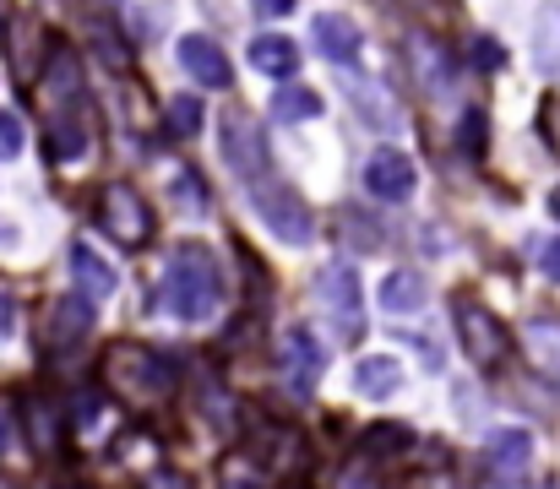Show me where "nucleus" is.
I'll return each instance as SVG.
<instances>
[{
	"instance_id": "nucleus-1",
	"label": "nucleus",
	"mask_w": 560,
	"mask_h": 489,
	"mask_svg": "<svg viewBox=\"0 0 560 489\" xmlns=\"http://www.w3.org/2000/svg\"><path fill=\"white\" fill-rule=\"evenodd\" d=\"M104 381L126 408H159L175 392V359L170 353H148L137 342H115L104 353Z\"/></svg>"
},
{
	"instance_id": "nucleus-2",
	"label": "nucleus",
	"mask_w": 560,
	"mask_h": 489,
	"mask_svg": "<svg viewBox=\"0 0 560 489\" xmlns=\"http://www.w3.org/2000/svg\"><path fill=\"white\" fill-rule=\"evenodd\" d=\"M218 300H223V278H218L207 245H190V240L175 245L170 251V267H164V305H170V316L207 322L218 311Z\"/></svg>"
},
{
	"instance_id": "nucleus-3",
	"label": "nucleus",
	"mask_w": 560,
	"mask_h": 489,
	"mask_svg": "<svg viewBox=\"0 0 560 489\" xmlns=\"http://www.w3.org/2000/svg\"><path fill=\"white\" fill-rule=\"evenodd\" d=\"M245 196H250V207H256V218L278 234V240H289V245H311L316 240V223H311V207L294 196V185L272 168L267 179H256V185H245Z\"/></svg>"
},
{
	"instance_id": "nucleus-4",
	"label": "nucleus",
	"mask_w": 560,
	"mask_h": 489,
	"mask_svg": "<svg viewBox=\"0 0 560 489\" xmlns=\"http://www.w3.org/2000/svg\"><path fill=\"white\" fill-rule=\"evenodd\" d=\"M218 153L229 163V174L245 179V185H256V179L272 174V148H267L261 126H256L245 109H234V104L218 115Z\"/></svg>"
},
{
	"instance_id": "nucleus-5",
	"label": "nucleus",
	"mask_w": 560,
	"mask_h": 489,
	"mask_svg": "<svg viewBox=\"0 0 560 489\" xmlns=\"http://www.w3.org/2000/svg\"><path fill=\"white\" fill-rule=\"evenodd\" d=\"M98 229L109 240H120L126 251H142L153 240V207H148V196L137 185H126V179L104 185L98 190Z\"/></svg>"
},
{
	"instance_id": "nucleus-6",
	"label": "nucleus",
	"mask_w": 560,
	"mask_h": 489,
	"mask_svg": "<svg viewBox=\"0 0 560 489\" xmlns=\"http://www.w3.org/2000/svg\"><path fill=\"white\" fill-rule=\"evenodd\" d=\"M452 316H457V342H463L468 364L495 370V364L512 353V331L501 326V316H490L479 300H457V305H452Z\"/></svg>"
},
{
	"instance_id": "nucleus-7",
	"label": "nucleus",
	"mask_w": 560,
	"mask_h": 489,
	"mask_svg": "<svg viewBox=\"0 0 560 489\" xmlns=\"http://www.w3.org/2000/svg\"><path fill=\"white\" fill-rule=\"evenodd\" d=\"M278 370H283V381H289L300 397H311L316 381L327 375V348H322L305 326H289L283 342H278Z\"/></svg>"
},
{
	"instance_id": "nucleus-8",
	"label": "nucleus",
	"mask_w": 560,
	"mask_h": 489,
	"mask_svg": "<svg viewBox=\"0 0 560 489\" xmlns=\"http://www.w3.org/2000/svg\"><path fill=\"white\" fill-rule=\"evenodd\" d=\"M316 300L332 311V322H343V337H360L365 316H360V272L349 261H332L316 272Z\"/></svg>"
},
{
	"instance_id": "nucleus-9",
	"label": "nucleus",
	"mask_w": 560,
	"mask_h": 489,
	"mask_svg": "<svg viewBox=\"0 0 560 489\" xmlns=\"http://www.w3.org/2000/svg\"><path fill=\"white\" fill-rule=\"evenodd\" d=\"M413 185H419V168H413L408 153H397V148H375L371 163H365V190H371L375 201L402 207V201L413 196Z\"/></svg>"
},
{
	"instance_id": "nucleus-10",
	"label": "nucleus",
	"mask_w": 560,
	"mask_h": 489,
	"mask_svg": "<svg viewBox=\"0 0 560 489\" xmlns=\"http://www.w3.org/2000/svg\"><path fill=\"white\" fill-rule=\"evenodd\" d=\"M311 38H316V49H322L332 66H343V71H354V60H360V49H365L360 22L343 16V11H322L316 27H311Z\"/></svg>"
},
{
	"instance_id": "nucleus-11",
	"label": "nucleus",
	"mask_w": 560,
	"mask_h": 489,
	"mask_svg": "<svg viewBox=\"0 0 560 489\" xmlns=\"http://www.w3.org/2000/svg\"><path fill=\"white\" fill-rule=\"evenodd\" d=\"M180 66L190 71V82H201V88H212V93H223V88L234 82L229 55H223L218 38H207V33H186V38H180Z\"/></svg>"
},
{
	"instance_id": "nucleus-12",
	"label": "nucleus",
	"mask_w": 560,
	"mask_h": 489,
	"mask_svg": "<svg viewBox=\"0 0 560 489\" xmlns=\"http://www.w3.org/2000/svg\"><path fill=\"white\" fill-rule=\"evenodd\" d=\"M71 278H77V294H82L88 305H104V300H115V289H120L115 267H109L93 245H71Z\"/></svg>"
},
{
	"instance_id": "nucleus-13",
	"label": "nucleus",
	"mask_w": 560,
	"mask_h": 489,
	"mask_svg": "<svg viewBox=\"0 0 560 489\" xmlns=\"http://www.w3.org/2000/svg\"><path fill=\"white\" fill-rule=\"evenodd\" d=\"M343 93H349V104L371 120L375 131H386V137H397L402 131V115H397V104H392V93L381 88V82H365V77H343Z\"/></svg>"
},
{
	"instance_id": "nucleus-14",
	"label": "nucleus",
	"mask_w": 560,
	"mask_h": 489,
	"mask_svg": "<svg viewBox=\"0 0 560 489\" xmlns=\"http://www.w3.org/2000/svg\"><path fill=\"white\" fill-rule=\"evenodd\" d=\"M485 463H490L501 479L528 474V463H534V435H528V430H495V435L485 441Z\"/></svg>"
},
{
	"instance_id": "nucleus-15",
	"label": "nucleus",
	"mask_w": 560,
	"mask_h": 489,
	"mask_svg": "<svg viewBox=\"0 0 560 489\" xmlns=\"http://www.w3.org/2000/svg\"><path fill=\"white\" fill-rule=\"evenodd\" d=\"M93 331V305L82 300V294H66V300H55L49 305V322H44V337L55 342V348H71L77 337H88Z\"/></svg>"
},
{
	"instance_id": "nucleus-16",
	"label": "nucleus",
	"mask_w": 560,
	"mask_h": 489,
	"mask_svg": "<svg viewBox=\"0 0 560 489\" xmlns=\"http://www.w3.org/2000/svg\"><path fill=\"white\" fill-rule=\"evenodd\" d=\"M413 71H419V82H424L435 98H452V88H457V60H452L435 38H413Z\"/></svg>"
},
{
	"instance_id": "nucleus-17",
	"label": "nucleus",
	"mask_w": 560,
	"mask_h": 489,
	"mask_svg": "<svg viewBox=\"0 0 560 489\" xmlns=\"http://www.w3.org/2000/svg\"><path fill=\"white\" fill-rule=\"evenodd\" d=\"M44 142H49V159L55 163L88 159V120H82V115H49Z\"/></svg>"
},
{
	"instance_id": "nucleus-18",
	"label": "nucleus",
	"mask_w": 560,
	"mask_h": 489,
	"mask_svg": "<svg viewBox=\"0 0 560 489\" xmlns=\"http://www.w3.org/2000/svg\"><path fill=\"white\" fill-rule=\"evenodd\" d=\"M419 305H424V272L397 267V272H386V278H381V311L408 316V311H419Z\"/></svg>"
},
{
	"instance_id": "nucleus-19",
	"label": "nucleus",
	"mask_w": 560,
	"mask_h": 489,
	"mask_svg": "<svg viewBox=\"0 0 560 489\" xmlns=\"http://www.w3.org/2000/svg\"><path fill=\"white\" fill-rule=\"evenodd\" d=\"M523 342H528V359H534V364L560 386V322L534 316V322L523 326Z\"/></svg>"
},
{
	"instance_id": "nucleus-20",
	"label": "nucleus",
	"mask_w": 560,
	"mask_h": 489,
	"mask_svg": "<svg viewBox=\"0 0 560 489\" xmlns=\"http://www.w3.org/2000/svg\"><path fill=\"white\" fill-rule=\"evenodd\" d=\"M250 66L267 71V77H294L300 71V49H294V38L261 33V38H250Z\"/></svg>"
},
{
	"instance_id": "nucleus-21",
	"label": "nucleus",
	"mask_w": 560,
	"mask_h": 489,
	"mask_svg": "<svg viewBox=\"0 0 560 489\" xmlns=\"http://www.w3.org/2000/svg\"><path fill=\"white\" fill-rule=\"evenodd\" d=\"M534 60H539V71L545 77H560V5H539V16H534Z\"/></svg>"
},
{
	"instance_id": "nucleus-22",
	"label": "nucleus",
	"mask_w": 560,
	"mask_h": 489,
	"mask_svg": "<svg viewBox=\"0 0 560 489\" xmlns=\"http://www.w3.org/2000/svg\"><path fill=\"white\" fill-rule=\"evenodd\" d=\"M354 386H360L365 397H392V392L402 386V364H397L392 353L360 359V364H354Z\"/></svg>"
},
{
	"instance_id": "nucleus-23",
	"label": "nucleus",
	"mask_w": 560,
	"mask_h": 489,
	"mask_svg": "<svg viewBox=\"0 0 560 489\" xmlns=\"http://www.w3.org/2000/svg\"><path fill=\"white\" fill-rule=\"evenodd\" d=\"M322 115V93L316 88H278V98H272V120H283V126H300V120H316Z\"/></svg>"
},
{
	"instance_id": "nucleus-24",
	"label": "nucleus",
	"mask_w": 560,
	"mask_h": 489,
	"mask_svg": "<svg viewBox=\"0 0 560 489\" xmlns=\"http://www.w3.org/2000/svg\"><path fill=\"white\" fill-rule=\"evenodd\" d=\"M261 441H267V446H256V457H267L272 468H283V474H289V468H305L300 435H289V430H267Z\"/></svg>"
},
{
	"instance_id": "nucleus-25",
	"label": "nucleus",
	"mask_w": 560,
	"mask_h": 489,
	"mask_svg": "<svg viewBox=\"0 0 560 489\" xmlns=\"http://www.w3.org/2000/svg\"><path fill=\"white\" fill-rule=\"evenodd\" d=\"M408 446H413V435L402 424H375V430H365V457H402Z\"/></svg>"
},
{
	"instance_id": "nucleus-26",
	"label": "nucleus",
	"mask_w": 560,
	"mask_h": 489,
	"mask_svg": "<svg viewBox=\"0 0 560 489\" xmlns=\"http://www.w3.org/2000/svg\"><path fill=\"white\" fill-rule=\"evenodd\" d=\"M164 120H170V131H175V137H196V131H201V98L175 93V98L164 104Z\"/></svg>"
},
{
	"instance_id": "nucleus-27",
	"label": "nucleus",
	"mask_w": 560,
	"mask_h": 489,
	"mask_svg": "<svg viewBox=\"0 0 560 489\" xmlns=\"http://www.w3.org/2000/svg\"><path fill=\"white\" fill-rule=\"evenodd\" d=\"M468 60H474L479 71H501V66H506V49H501L490 33H479V38H468Z\"/></svg>"
},
{
	"instance_id": "nucleus-28",
	"label": "nucleus",
	"mask_w": 560,
	"mask_h": 489,
	"mask_svg": "<svg viewBox=\"0 0 560 489\" xmlns=\"http://www.w3.org/2000/svg\"><path fill=\"white\" fill-rule=\"evenodd\" d=\"M218 489H261V479L250 474V457H229L218 474Z\"/></svg>"
},
{
	"instance_id": "nucleus-29",
	"label": "nucleus",
	"mask_w": 560,
	"mask_h": 489,
	"mask_svg": "<svg viewBox=\"0 0 560 489\" xmlns=\"http://www.w3.org/2000/svg\"><path fill=\"white\" fill-rule=\"evenodd\" d=\"M27 430H33V446H38V452H55V419H49L44 403L27 408Z\"/></svg>"
},
{
	"instance_id": "nucleus-30",
	"label": "nucleus",
	"mask_w": 560,
	"mask_h": 489,
	"mask_svg": "<svg viewBox=\"0 0 560 489\" xmlns=\"http://www.w3.org/2000/svg\"><path fill=\"white\" fill-rule=\"evenodd\" d=\"M457 142H463V153H474V159L485 153V115H479V109H468V115H463V126H457Z\"/></svg>"
},
{
	"instance_id": "nucleus-31",
	"label": "nucleus",
	"mask_w": 560,
	"mask_h": 489,
	"mask_svg": "<svg viewBox=\"0 0 560 489\" xmlns=\"http://www.w3.org/2000/svg\"><path fill=\"white\" fill-rule=\"evenodd\" d=\"M22 142H27V137H22V120H16L11 109H0V163L16 159V153H22Z\"/></svg>"
},
{
	"instance_id": "nucleus-32",
	"label": "nucleus",
	"mask_w": 560,
	"mask_h": 489,
	"mask_svg": "<svg viewBox=\"0 0 560 489\" xmlns=\"http://www.w3.org/2000/svg\"><path fill=\"white\" fill-rule=\"evenodd\" d=\"M175 196L186 201V212H207V190H201V179H196L190 168H180V174H175Z\"/></svg>"
},
{
	"instance_id": "nucleus-33",
	"label": "nucleus",
	"mask_w": 560,
	"mask_h": 489,
	"mask_svg": "<svg viewBox=\"0 0 560 489\" xmlns=\"http://www.w3.org/2000/svg\"><path fill=\"white\" fill-rule=\"evenodd\" d=\"M294 5H300V0H250V11L267 16V22H272V16H294Z\"/></svg>"
},
{
	"instance_id": "nucleus-34",
	"label": "nucleus",
	"mask_w": 560,
	"mask_h": 489,
	"mask_svg": "<svg viewBox=\"0 0 560 489\" xmlns=\"http://www.w3.org/2000/svg\"><path fill=\"white\" fill-rule=\"evenodd\" d=\"M539 267H545V278H550V283H560V234L539 251Z\"/></svg>"
},
{
	"instance_id": "nucleus-35",
	"label": "nucleus",
	"mask_w": 560,
	"mask_h": 489,
	"mask_svg": "<svg viewBox=\"0 0 560 489\" xmlns=\"http://www.w3.org/2000/svg\"><path fill=\"white\" fill-rule=\"evenodd\" d=\"M11 331H16V305H11V300L0 294V342H5Z\"/></svg>"
},
{
	"instance_id": "nucleus-36",
	"label": "nucleus",
	"mask_w": 560,
	"mask_h": 489,
	"mask_svg": "<svg viewBox=\"0 0 560 489\" xmlns=\"http://www.w3.org/2000/svg\"><path fill=\"white\" fill-rule=\"evenodd\" d=\"M545 131H550V148L560 153V104H550V115H545Z\"/></svg>"
},
{
	"instance_id": "nucleus-37",
	"label": "nucleus",
	"mask_w": 560,
	"mask_h": 489,
	"mask_svg": "<svg viewBox=\"0 0 560 489\" xmlns=\"http://www.w3.org/2000/svg\"><path fill=\"white\" fill-rule=\"evenodd\" d=\"M11 435H16V430H11V408H0V452L11 446Z\"/></svg>"
},
{
	"instance_id": "nucleus-38",
	"label": "nucleus",
	"mask_w": 560,
	"mask_h": 489,
	"mask_svg": "<svg viewBox=\"0 0 560 489\" xmlns=\"http://www.w3.org/2000/svg\"><path fill=\"white\" fill-rule=\"evenodd\" d=\"M153 489H190V485L180 479V474H159V479H153Z\"/></svg>"
},
{
	"instance_id": "nucleus-39",
	"label": "nucleus",
	"mask_w": 560,
	"mask_h": 489,
	"mask_svg": "<svg viewBox=\"0 0 560 489\" xmlns=\"http://www.w3.org/2000/svg\"><path fill=\"white\" fill-rule=\"evenodd\" d=\"M550 212H556V218H560V190H556V196H550Z\"/></svg>"
},
{
	"instance_id": "nucleus-40",
	"label": "nucleus",
	"mask_w": 560,
	"mask_h": 489,
	"mask_svg": "<svg viewBox=\"0 0 560 489\" xmlns=\"http://www.w3.org/2000/svg\"><path fill=\"white\" fill-rule=\"evenodd\" d=\"M0 489H11V485H5V479H0Z\"/></svg>"
}]
</instances>
